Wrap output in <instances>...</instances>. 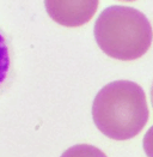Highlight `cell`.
Returning a JSON list of instances; mask_svg holds the SVG:
<instances>
[{"label":"cell","instance_id":"52a82bcc","mask_svg":"<svg viewBox=\"0 0 153 157\" xmlns=\"http://www.w3.org/2000/svg\"><path fill=\"white\" fill-rule=\"evenodd\" d=\"M151 102H152V107H153V85H152V89H151Z\"/></svg>","mask_w":153,"mask_h":157},{"label":"cell","instance_id":"7a4b0ae2","mask_svg":"<svg viewBox=\"0 0 153 157\" xmlns=\"http://www.w3.org/2000/svg\"><path fill=\"white\" fill-rule=\"evenodd\" d=\"M95 40L108 56L130 61L151 48L153 30L144 13L129 6L114 5L103 10L95 23Z\"/></svg>","mask_w":153,"mask_h":157},{"label":"cell","instance_id":"ba28073f","mask_svg":"<svg viewBox=\"0 0 153 157\" xmlns=\"http://www.w3.org/2000/svg\"><path fill=\"white\" fill-rule=\"evenodd\" d=\"M120 1H128L129 2V1H135V0H120Z\"/></svg>","mask_w":153,"mask_h":157},{"label":"cell","instance_id":"6da1fadb","mask_svg":"<svg viewBox=\"0 0 153 157\" xmlns=\"http://www.w3.org/2000/svg\"><path fill=\"white\" fill-rule=\"evenodd\" d=\"M146 95L139 84L115 80L98 91L92 103V118L104 136L115 140L136 137L148 121Z\"/></svg>","mask_w":153,"mask_h":157},{"label":"cell","instance_id":"3957f363","mask_svg":"<svg viewBox=\"0 0 153 157\" xmlns=\"http://www.w3.org/2000/svg\"><path fill=\"white\" fill-rule=\"evenodd\" d=\"M99 0H44L51 19L62 26L78 28L89 23L98 9Z\"/></svg>","mask_w":153,"mask_h":157},{"label":"cell","instance_id":"8992f818","mask_svg":"<svg viewBox=\"0 0 153 157\" xmlns=\"http://www.w3.org/2000/svg\"><path fill=\"white\" fill-rule=\"evenodd\" d=\"M142 145H144V150H145L146 155L148 157H153V126L146 132Z\"/></svg>","mask_w":153,"mask_h":157},{"label":"cell","instance_id":"277c9868","mask_svg":"<svg viewBox=\"0 0 153 157\" xmlns=\"http://www.w3.org/2000/svg\"><path fill=\"white\" fill-rule=\"evenodd\" d=\"M14 78V53L11 39L0 28V95L11 85Z\"/></svg>","mask_w":153,"mask_h":157},{"label":"cell","instance_id":"5b68a950","mask_svg":"<svg viewBox=\"0 0 153 157\" xmlns=\"http://www.w3.org/2000/svg\"><path fill=\"white\" fill-rule=\"evenodd\" d=\"M61 157H108L98 147L89 144H78L67 149Z\"/></svg>","mask_w":153,"mask_h":157}]
</instances>
